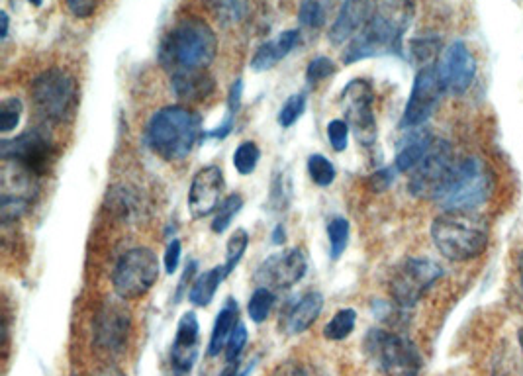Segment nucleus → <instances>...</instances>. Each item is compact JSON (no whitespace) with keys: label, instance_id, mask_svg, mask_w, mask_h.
<instances>
[{"label":"nucleus","instance_id":"1","mask_svg":"<svg viewBox=\"0 0 523 376\" xmlns=\"http://www.w3.org/2000/svg\"><path fill=\"white\" fill-rule=\"evenodd\" d=\"M412 0H377L375 12L365 30L343 51V63L353 65L363 59L404 53V36L414 22Z\"/></svg>","mask_w":523,"mask_h":376},{"label":"nucleus","instance_id":"2","mask_svg":"<svg viewBox=\"0 0 523 376\" xmlns=\"http://www.w3.org/2000/svg\"><path fill=\"white\" fill-rule=\"evenodd\" d=\"M218 55V36L214 28L198 16L179 20L159 44V63L171 75L204 71Z\"/></svg>","mask_w":523,"mask_h":376},{"label":"nucleus","instance_id":"3","mask_svg":"<svg viewBox=\"0 0 523 376\" xmlns=\"http://www.w3.org/2000/svg\"><path fill=\"white\" fill-rule=\"evenodd\" d=\"M435 249L451 263L482 257L490 245V226L478 212L443 210L429 228Z\"/></svg>","mask_w":523,"mask_h":376},{"label":"nucleus","instance_id":"4","mask_svg":"<svg viewBox=\"0 0 523 376\" xmlns=\"http://www.w3.org/2000/svg\"><path fill=\"white\" fill-rule=\"evenodd\" d=\"M200 138H204L202 120L183 104L163 106L145 128L147 147L165 161H183Z\"/></svg>","mask_w":523,"mask_h":376},{"label":"nucleus","instance_id":"5","mask_svg":"<svg viewBox=\"0 0 523 376\" xmlns=\"http://www.w3.org/2000/svg\"><path fill=\"white\" fill-rule=\"evenodd\" d=\"M496 175L478 155L457 159L447 183L437 192L435 204L441 210L478 212L494 194Z\"/></svg>","mask_w":523,"mask_h":376},{"label":"nucleus","instance_id":"6","mask_svg":"<svg viewBox=\"0 0 523 376\" xmlns=\"http://www.w3.org/2000/svg\"><path fill=\"white\" fill-rule=\"evenodd\" d=\"M365 353L382 376H420L424 369L420 349L398 329H371L365 337Z\"/></svg>","mask_w":523,"mask_h":376},{"label":"nucleus","instance_id":"7","mask_svg":"<svg viewBox=\"0 0 523 376\" xmlns=\"http://www.w3.org/2000/svg\"><path fill=\"white\" fill-rule=\"evenodd\" d=\"M30 96L36 112L49 124H65L77 110L79 85L77 79L61 69L49 67L34 77Z\"/></svg>","mask_w":523,"mask_h":376},{"label":"nucleus","instance_id":"8","mask_svg":"<svg viewBox=\"0 0 523 376\" xmlns=\"http://www.w3.org/2000/svg\"><path fill=\"white\" fill-rule=\"evenodd\" d=\"M159 259L149 247L128 249L112 271L114 294L122 300L143 298L159 279Z\"/></svg>","mask_w":523,"mask_h":376},{"label":"nucleus","instance_id":"9","mask_svg":"<svg viewBox=\"0 0 523 376\" xmlns=\"http://www.w3.org/2000/svg\"><path fill=\"white\" fill-rule=\"evenodd\" d=\"M443 275V267L433 259L410 257L404 263H400L390 277V298L400 308L410 310L428 294Z\"/></svg>","mask_w":523,"mask_h":376},{"label":"nucleus","instance_id":"10","mask_svg":"<svg viewBox=\"0 0 523 376\" xmlns=\"http://www.w3.org/2000/svg\"><path fill=\"white\" fill-rule=\"evenodd\" d=\"M132 312L122 298H108L93 320V345L106 357H118L128 349L132 337Z\"/></svg>","mask_w":523,"mask_h":376},{"label":"nucleus","instance_id":"11","mask_svg":"<svg viewBox=\"0 0 523 376\" xmlns=\"http://www.w3.org/2000/svg\"><path fill=\"white\" fill-rule=\"evenodd\" d=\"M341 108L345 122L359 143L365 147L375 145L379 128L375 116V89L367 79H353L341 91Z\"/></svg>","mask_w":523,"mask_h":376},{"label":"nucleus","instance_id":"12","mask_svg":"<svg viewBox=\"0 0 523 376\" xmlns=\"http://www.w3.org/2000/svg\"><path fill=\"white\" fill-rule=\"evenodd\" d=\"M459 157H455L453 145L447 140L435 138L428 155L422 159V163L408 173V190L420 200H435L437 192L447 183L455 163Z\"/></svg>","mask_w":523,"mask_h":376},{"label":"nucleus","instance_id":"13","mask_svg":"<svg viewBox=\"0 0 523 376\" xmlns=\"http://www.w3.org/2000/svg\"><path fill=\"white\" fill-rule=\"evenodd\" d=\"M443 94H445V87L441 83L437 63L418 69V73L414 77L412 91L408 96V102L404 106L400 126L404 130L422 128L433 116V112L437 110Z\"/></svg>","mask_w":523,"mask_h":376},{"label":"nucleus","instance_id":"14","mask_svg":"<svg viewBox=\"0 0 523 376\" xmlns=\"http://www.w3.org/2000/svg\"><path fill=\"white\" fill-rule=\"evenodd\" d=\"M0 153L4 161L18 165L32 177H38L48 171L53 143L44 130H30L14 140L2 141Z\"/></svg>","mask_w":523,"mask_h":376},{"label":"nucleus","instance_id":"15","mask_svg":"<svg viewBox=\"0 0 523 376\" xmlns=\"http://www.w3.org/2000/svg\"><path fill=\"white\" fill-rule=\"evenodd\" d=\"M439 77L445 87V93L453 96H463L469 93L476 79V59L471 47L465 42H453L445 47L441 59L437 61Z\"/></svg>","mask_w":523,"mask_h":376},{"label":"nucleus","instance_id":"16","mask_svg":"<svg viewBox=\"0 0 523 376\" xmlns=\"http://www.w3.org/2000/svg\"><path fill=\"white\" fill-rule=\"evenodd\" d=\"M308 271V259L302 249H288L283 253L271 255L255 273V279L261 286H267L275 292L288 290L304 279Z\"/></svg>","mask_w":523,"mask_h":376},{"label":"nucleus","instance_id":"17","mask_svg":"<svg viewBox=\"0 0 523 376\" xmlns=\"http://www.w3.org/2000/svg\"><path fill=\"white\" fill-rule=\"evenodd\" d=\"M226 188L224 171L218 165H206L192 177L189 188V210L192 218H206L222 204Z\"/></svg>","mask_w":523,"mask_h":376},{"label":"nucleus","instance_id":"18","mask_svg":"<svg viewBox=\"0 0 523 376\" xmlns=\"http://www.w3.org/2000/svg\"><path fill=\"white\" fill-rule=\"evenodd\" d=\"M198 343H200V324L194 312L181 316L177 324V333L171 345L169 363L175 376H191L192 369L198 359Z\"/></svg>","mask_w":523,"mask_h":376},{"label":"nucleus","instance_id":"19","mask_svg":"<svg viewBox=\"0 0 523 376\" xmlns=\"http://www.w3.org/2000/svg\"><path fill=\"white\" fill-rule=\"evenodd\" d=\"M375 6L377 0H343L330 28L333 46H347L353 38H357L369 24Z\"/></svg>","mask_w":523,"mask_h":376},{"label":"nucleus","instance_id":"20","mask_svg":"<svg viewBox=\"0 0 523 376\" xmlns=\"http://www.w3.org/2000/svg\"><path fill=\"white\" fill-rule=\"evenodd\" d=\"M322 310L324 296L314 290L306 292L304 296H300V300L286 308L285 318H281V328L285 329L288 335H300L316 324Z\"/></svg>","mask_w":523,"mask_h":376},{"label":"nucleus","instance_id":"21","mask_svg":"<svg viewBox=\"0 0 523 376\" xmlns=\"http://www.w3.org/2000/svg\"><path fill=\"white\" fill-rule=\"evenodd\" d=\"M302 42V32L298 28L286 30L279 34L275 40H269L265 44L257 47L253 59H251V69L253 71H269L277 67L285 57H288L298 44Z\"/></svg>","mask_w":523,"mask_h":376},{"label":"nucleus","instance_id":"22","mask_svg":"<svg viewBox=\"0 0 523 376\" xmlns=\"http://www.w3.org/2000/svg\"><path fill=\"white\" fill-rule=\"evenodd\" d=\"M433 141H435V136L424 126L410 130L408 138L402 140V143L398 145V151L394 157L392 167L396 169V173H404V175L412 173L422 163V159L428 155Z\"/></svg>","mask_w":523,"mask_h":376},{"label":"nucleus","instance_id":"23","mask_svg":"<svg viewBox=\"0 0 523 376\" xmlns=\"http://www.w3.org/2000/svg\"><path fill=\"white\" fill-rule=\"evenodd\" d=\"M490 376H523V328L514 339H504L490 361Z\"/></svg>","mask_w":523,"mask_h":376},{"label":"nucleus","instance_id":"24","mask_svg":"<svg viewBox=\"0 0 523 376\" xmlns=\"http://www.w3.org/2000/svg\"><path fill=\"white\" fill-rule=\"evenodd\" d=\"M171 89L181 100L200 102V100L208 98L210 94H214L216 81L208 73V69L177 73V75H171Z\"/></svg>","mask_w":523,"mask_h":376},{"label":"nucleus","instance_id":"25","mask_svg":"<svg viewBox=\"0 0 523 376\" xmlns=\"http://www.w3.org/2000/svg\"><path fill=\"white\" fill-rule=\"evenodd\" d=\"M239 324V306L234 298H228L222 306V310L216 316L214 328H212V335L208 341V357H220V353H224L228 339L232 337L234 329L238 328Z\"/></svg>","mask_w":523,"mask_h":376},{"label":"nucleus","instance_id":"26","mask_svg":"<svg viewBox=\"0 0 523 376\" xmlns=\"http://www.w3.org/2000/svg\"><path fill=\"white\" fill-rule=\"evenodd\" d=\"M230 275L226 271L224 265H218L210 271H204L198 279L192 282L191 290H189V300L194 306L198 308H206L212 304V300L216 298L218 288L222 286V282L226 281Z\"/></svg>","mask_w":523,"mask_h":376},{"label":"nucleus","instance_id":"27","mask_svg":"<svg viewBox=\"0 0 523 376\" xmlns=\"http://www.w3.org/2000/svg\"><path fill=\"white\" fill-rule=\"evenodd\" d=\"M204 8L222 26H239L251 16L253 0H202Z\"/></svg>","mask_w":523,"mask_h":376},{"label":"nucleus","instance_id":"28","mask_svg":"<svg viewBox=\"0 0 523 376\" xmlns=\"http://www.w3.org/2000/svg\"><path fill=\"white\" fill-rule=\"evenodd\" d=\"M277 296L275 290L267 288V286H259L253 290L249 302H247V316L253 324H263L269 320L273 308H275Z\"/></svg>","mask_w":523,"mask_h":376},{"label":"nucleus","instance_id":"29","mask_svg":"<svg viewBox=\"0 0 523 376\" xmlns=\"http://www.w3.org/2000/svg\"><path fill=\"white\" fill-rule=\"evenodd\" d=\"M439 36H418L410 42V57L418 65V69L435 65L439 61V53L443 49Z\"/></svg>","mask_w":523,"mask_h":376},{"label":"nucleus","instance_id":"30","mask_svg":"<svg viewBox=\"0 0 523 376\" xmlns=\"http://www.w3.org/2000/svg\"><path fill=\"white\" fill-rule=\"evenodd\" d=\"M357 326V312L353 308H341L333 314L332 320L324 328V337L328 341L347 339Z\"/></svg>","mask_w":523,"mask_h":376},{"label":"nucleus","instance_id":"31","mask_svg":"<svg viewBox=\"0 0 523 376\" xmlns=\"http://www.w3.org/2000/svg\"><path fill=\"white\" fill-rule=\"evenodd\" d=\"M243 208V198H241V194H228L224 200H222V204L218 206V210H216V214H214V220H212V232L214 234H224L230 226H232V222H234V218L238 216L239 210Z\"/></svg>","mask_w":523,"mask_h":376},{"label":"nucleus","instance_id":"32","mask_svg":"<svg viewBox=\"0 0 523 376\" xmlns=\"http://www.w3.org/2000/svg\"><path fill=\"white\" fill-rule=\"evenodd\" d=\"M328 4L324 0H302L298 8V20L304 28L320 30L328 22Z\"/></svg>","mask_w":523,"mask_h":376},{"label":"nucleus","instance_id":"33","mask_svg":"<svg viewBox=\"0 0 523 376\" xmlns=\"http://www.w3.org/2000/svg\"><path fill=\"white\" fill-rule=\"evenodd\" d=\"M308 173H310V179L314 181V185L322 188L330 187L337 177L335 165L328 157H324L320 153H314L308 157Z\"/></svg>","mask_w":523,"mask_h":376},{"label":"nucleus","instance_id":"34","mask_svg":"<svg viewBox=\"0 0 523 376\" xmlns=\"http://www.w3.org/2000/svg\"><path fill=\"white\" fill-rule=\"evenodd\" d=\"M259 159H261V149L255 141H243L234 151V167L243 177L251 175L257 169Z\"/></svg>","mask_w":523,"mask_h":376},{"label":"nucleus","instance_id":"35","mask_svg":"<svg viewBox=\"0 0 523 376\" xmlns=\"http://www.w3.org/2000/svg\"><path fill=\"white\" fill-rule=\"evenodd\" d=\"M349 234H351V226L347 218H333L328 224V239H330V255L332 259H339L347 245H349Z\"/></svg>","mask_w":523,"mask_h":376},{"label":"nucleus","instance_id":"36","mask_svg":"<svg viewBox=\"0 0 523 376\" xmlns=\"http://www.w3.org/2000/svg\"><path fill=\"white\" fill-rule=\"evenodd\" d=\"M247 245H249V234L247 230L239 228L234 232V235L228 239V245H226V271L228 275H232L236 271V267L239 265V261L243 259L245 251H247Z\"/></svg>","mask_w":523,"mask_h":376},{"label":"nucleus","instance_id":"37","mask_svg":"<svg viewBox=\"0 0 523 376\" xmlns=\"http://www.w3.org/2000/svg\"><path fill=\"white\" fill-rule=\"evenodd\" d=\"M304 110H306V94L296 93L288 96L285 104L279 110V116H277L279 126L281 128H292L302 118Z\"/></svg>","mask_w":523,"mask_h":376},{"label":"nucleus","instance_id":"38","mask_svg":"<svg viewBox=\"0 0 523 376\" xmlns=\"http://www.w3.org/2000/svg\"><path fill=\"white\" fill-rule=\"evenodd\" d=\"M22 112H24L22 100L16 98V96L4 98L0 102V130H2V134H10L12 130H16V126L20 124Z\"/></svg>","mask_w":523,"mask_h":376},{"label":"nucleus","instance_id":"39","mask_svg":"<svg viewBox=\"0 0 523 376\" xmlns=\"http://www.w3.org/2000/svg\"><path fill=\"white\" fill-rule=\"evenodd\" d=\"M335 71H337V65L333 63L332 59L320 55V57H314L308 63L306 79H308L310 85H318V83H322V81H326V79H330L332 75H335Z\"/></svg>","mask_w":523,"mask_h":376},{"label":"nucleus","instance_id":"40","mask_svg":"<svg viewBox=\"0 0 523 376\" xmlns=\"http://www.w3.org/2000/svg\"><path fill=\"white\" fill-rule=\"evenodd\" d=\"M247 341H249V331L245 328V324L239 322L238 328L234 329V333H232V337L228 339V345H226V349H224L226 363H239L241 353L245 351Z\"/></svg>","mask_w":523,"mask_h":376},{"label":"nucleus","instance_id":"41","mask_svg":"<svg viewBox=\"0 0 523 376\" xmlns=\"http://www.w3.org/2000/svg\"><path fill=\"white\" fill-rule=\"evenodd\" d=\"M328 140H330V145H332L333 149L337 151V153H341V151H345L347 149V145H349V132H351V128H349V124L343 120V118H337V120H332L330 124H328Z\"/></svg>","mask_w":523,"mask_h":376},{"label":"nucleus","instance_id":"42","mask_svg":"<svg viewBox=\"0 0 523 376\" xmlns=\"http://www.w3.org/2000/svg\"><path fill=\"white\" fill-rule=\"evenodd\" d=\"M104 0H65L69 14L77 20H89L96 14Z\"/></svg>","mask_w":523,"mask_h":376},{"label":"nucleus","instance_id":"43","mask_svg":"<svg viewBox=\"0 0 523 376\" xmlns=\"http://www.w3.org/2000/svg\"><path fill=\"white\" fill-rule=\"evenodd\" d=\"M181 255H183V245L179 239H173L169 245H167V251H165V271L169 275H173L179 265H181Z\"/></svg>","mask_w":523,"mask_h":376},{"label":"nucleus","instance_id":"44","mask_svg":"<svg viewBox=\"0 0 523 376\" xmlns=\"http://www.w3.org/2000/svg\"><path fill=\"white\" fill-rule=\"evenodd\" d=\"M394 177H396V169L384 167V169H379V171L373 173V177L369 179V187L373 188L375 192H382L394 183Z\"/></svg>","mask_w":523,"mask_h":376},{"label":"nucleus","instance_id":"45","mask_svg":"<svg viewBox=\"0 0 523 376\" xmlns=\"http://www.w3.org/2000/svg\"><path fill=\"white\" fill-rule=\"evenodd\" d=\"M271 376H308V371L298 361H285V363L275 367V371L271 373Z\"/></svg>","mask_w":523,"mask_h":376},{"label":"nucleus","instance_id":"46","mask_svg":"<svg viewBox=\"0 0 523 376\" xmlns=\"http://www.w3.org/2000/svg\"><path fill=\"white\" fill-rule=\"evenodd\" d=\"M241 94H243V81L238 79L232 89H230V96H228V112L230 114H238L239 106H241Z\"/></svg>","mask_w":523,"mask_h":376},{"label":"nucleus","instance_id":"47","mask_svg":"<svg viewBox=\"0 0 523 376\" xmlns=\"http://www.w3.org/2000/svg\"><path fill=\"white\" fill-rule=\"evenodd\" d=\"M285 234V226L279 224V226L275 228V232H273V243H275V245H283L286 239Z\"/></svg>","mask_w":523,"mask_h":376},{"label":"nucleus","instance_id":"48","mask_svg":"<svg viewBox=\"0 0 523 376\" xmlns=\"http://www.w3.org/2000/svg\"><path fill=\"white\" fill-rule=\"evenodd\" d=\"M0 20H2L0 38H2V40H6V36H8V14H6V12H2V14H0Z\"/></svg>","mask_w":523,"mask_h":376},{"label":"nucleus","instance_id":"49","mask_svg":"<svg viewBox=\"0 0 523 376\" xmlns=\"http://www.w3.org/2000/svg\"><path fill=\"white\" fill-rule=\"evenodd\" d=\"M518 275H520V282H522L523 290V249L520 251V255H518Z\"/></svg>","mask_w":523,"mask_h":376},{"label":"nucleus","instance_id":"50","mask_svg":"<svg viewBox=\"0 0 523 376\" xmlns=\"http://www.w3.org/2000/svg\"><path fill=\"white\" fill-rule=\"evenodd\" d=\"M96 376H124L120 371H116V369H106V371H102V373H98Z\"/></svg>","mask_w":523,"mask_h":376},{"label":"nucleus","instance_id":"51","mask_svg":"<svg viewBox=\"0 0 523 376\" xmlns=\"http://www.w3.org/2000/svg\"><path fill=\"white\" fill-rule=\"evenodd\" d=\"M32 6H36V8H40L42 4H44V0H28Z\"/></svg>","mask_w":523,"mask_h":376}]
</instances>
